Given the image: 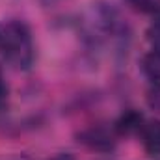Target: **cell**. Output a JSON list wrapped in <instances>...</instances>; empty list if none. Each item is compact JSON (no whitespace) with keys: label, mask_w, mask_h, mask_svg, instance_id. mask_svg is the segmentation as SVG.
I'll return each instance as SVG.
<instances>
[{"label":"cell","mask_w":160,"mask_h":160,"mask_svg":"<svg viewBox=\"0 0 160 160\" xmlns=\"http://www.w3.org/2000/svg\"><path fill=\"white\" fill-rule=\"evenodd\" d=\"M0 50L4 60L11 67L19 71L30 69L36 60V47L28 24L22 21H8L6 24H2Z\"/></svg>","instance_id":"6da1fadb"},{"label":"cell","mask_w":160,"mask_h":160,"mask_svg":"<svg viewBox=\"0 0 160 160\" xmlns=\"http://www.w3.org/2000/svg\"><path fill=\"white\" fill-rule=\"evenodd\" d=\"M78 142L97 153H108L116 147V136L101 125L88 127L82 132H78Z\"/></svg>","instance_id":"7a4b0ae2"},{"label":"cell","mask_w":160,"mask_h":160,"mask_svg":"<svg viewBox=\"0 0 160 160\" xmlns=\"http://www.w3.org/2000/svg\"><path fill=\"white\" fill-rule=\"evenodd\" d=\"M143 128V116L138 110H127L116 121V132L119 136H132Z\"/></svg>","instance_id":"3957f363"},{"label":"cell","mask_w":160,"mask_h":160,"mask_svg":"<svg viewBox=\"0 0 160 160\" xmlns=\"http://www.w3.org/2000/svg\"><path fill=\"white\" fill-rule=\"evenodd\" d=\"M142 143L149 155H160V121H151L140 130Z\"/></svg>","instance_id":"277c9868"},{"label":"cell","mask_w":160,"mask_h":160,"mask_svg":"<svg viewBox=\"0 0 160 160\" xmlns=\"http://www.w3.org/2000/svg\"><path fill=\"white\" fill-rule=\"evenodd\" d=\"M140 69L153 84L160 82V48H153L147 54H143L140 62Z\"/></svg>","instance_id":"5b68a950"},{"label":"cell","mask_w":160,"mask_h":160,"mask_svg":"<svg viewBox=\"0 0 160 160\" xmlns=\"http://www.w3.org/2000/svg\"><path fill=\"white\" fill-rule=\"evenodd\" d=\"M138 13H158L160 0H125Z\"/></svg>","instance_id":"8992f818"},{"label":"cell","mask_w":160,"mask_h":160,"mask_svg":"<svg viewBox=\"0 0 160 160\" xmlns=\"http://www.w3.org/2000/svg\"><path fill=\"white\" fill-rule=\"evenodd\" d=\"M147 106L153 110V112H157L160 114V82L157 84H153L151 88H149V91H147Z\"/></svg>","instance_id":"52a82bcc"},{"label":"cell","mask_w":160,"mask_h":160,"mask_svg":"<svg viewBox=\"0 0 160 160\" xmlns=\"http://www.w3.org/2000/svg\"><path fill=\"white\" fill-rule=\"evenodd\" d=\"M147 41L153 45V48H160V15L147 28Z\"/></svg>","instance_id":"ba28073f"},{"label":"cell","mask_w":160,"mask_h":160,"mask_svg":"<svg viewBox=\"0 0 160 160\" xmlns=\"http://www.w3.org/2000/svg\"><path fill=\"white\" fill-rule=\"evenodd\" d=\"M6 97H8V84L2 77V73H0V104L6 101Z\"/></svg>","instance_id":"9c48e42d"},{"label":"cell","mask_w":160,"mask_h":160,"mask_svg":"<svg viewBox=\"0 0 160 160\" xmlns=\"http://www.w3.org/2000/svg\"><path fill=\"white\" fill-rule=\"evenodd\" d=\"M48 160H77L71 153H58V155H54V157H50Z\"/></svg>","instance_id":"30bf717a"}]
</instances>
